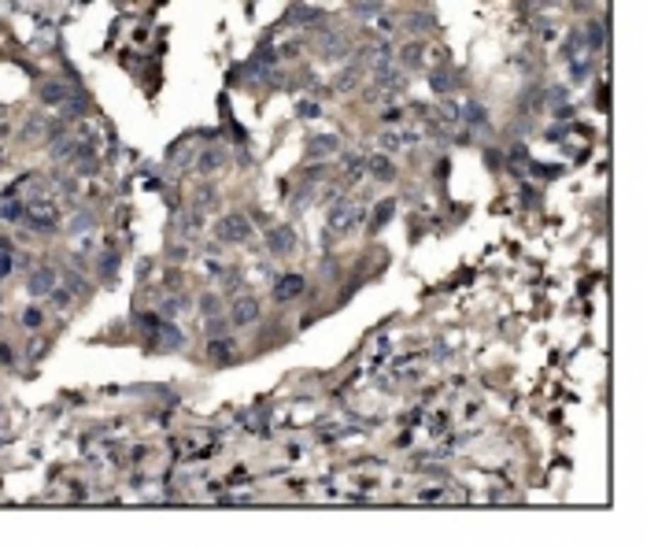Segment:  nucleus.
Here are the masks:
<instances>
[{
	"label": "nucleus",
	"mask_w": 647,
	"mask_h": 548,
	"mask_svg": "<svg viewBox=\"0 0 647 548\" xmlns=\"http://www.w3.org/2000/svg\"><path fill=\"white\" fill-rule=\"evenodd\" d=\"M363 222H366V207L359 200L341 197V200L330 207V215H326V230L341 237V234H351L355 227H363Z\"/></svg>",
	"instance_id": "f257e3e1"
},
{
	"label": "nucleus",
	"mask_w": 647,
	"mask_h": 548,
	"mask_svg": "<svg viewBox=\"0 0 647 548\" xmlns=\"http://www.w3.org/2000/svg\"><path fill=\"white\" fill-rule=\"evenodd\" d=\"M23 222H26L30 230H41V234L56 230V227H59V207H56V200H48V197H34V200H26Z\"/></svg>",
	"instance_id": "f03ea898"
},
{
	"label": "nucleus",
	"mask_w": 647,
	"mask_h": 548,
	"mask_svg": "<svg viewBox=\"0 0 647 548\" xmlns=\"http://www.w3.org/2000/svg\"><path fill=\"white\" fill-rule=\"evenodd\" d=\"M215 237H218V241H248V237H252L248 215H240V212L222 215V219L215 222Z\"/></svg>",
	"instance_id": "7ed1b4c3"
},
{
	"label": "nucleus",
	"mask_w": 647,
	"mask_h": 548,
	"mask_svg": "<svg viewBox=\"0 0 647 548\" xmlns=\"http://www.w3.org/2000/svg\"><path fill=\"white\" fill-rule=\"evenodd\" d=\"M56 285H59V274L52 267H34V270H30V278H26V293L30 297H48Z\"/></svg>",
	"instance_id": "20e7f679"
},
{
	"label": "nucleus",
	"mask_w": 647,
	"mask_h": 548,
	"mask_svg": "<svg viewBox=\"0 0 647 548\" xmlns=\"http://www.w3.org/2000/svg\"><path fill=\"white\" fill-rule=\"evenodd\" d=\"M259 319V300L255 297H237L233 308H230V322L233 326H252Z\"/></svg>",
	"instance_id": "39448f33"
},
{
	"label": "nucleus",
	"mask_w": 647,
	"mask_h": 548,
	"mask_svg": "<svg viewBox=\"0 0 647 548\" xmlns=\"http://www.w3.org/2000/svg\"><path fill=\"white\" fill-rule=\"evenodd\" d=\"M418 141V134L414 130H396V126H388V130H381V137H378V144L385 152H403L407 144H414Z\"/></svg>",
	"instance_id": "423d86ee"
},
{
	"label": "nucleus",
	"mask_w": 647,
	"mask_h": 548,
	"mask_svg": "<svg viewBox=\"0 0 647 548\" xmlns=\"http://www.w3.org/2000/svg\"><path fill=\"white\" fill-rule=\"evenodd\" d=\"M300 293H303V278H300V274H281V278L274 282V300H278V304L293 300Z\"/></svg>",
	"instance_id": "0eeeda50"
},
{
	"label": "nucleus",
	"mask_w": 647,
	"mask_h": 548,
	"mask_svg": "<svg viewBox=\"0 0 647 548\" xmlns=\"http://www.w3.org/2000/svg\"><path fill=\"white\" fill-rule=\"evenodd\" d=\"M337 149H341V137H337V134H315L311 141H307V156H311V159L333 156Z\"/></svg>",
	"instance_id": "6e6552de"
},
{
	"label": "nucleus",
	"mask_w": 647,
	"mask_h": 548,
	"mask_svg": "<svg viewBox=\"0 0 647 548\" xmlns=\"http://www.w3.org/2000/svg\"><path fill=\"white\" fill-rule=\"evenodd\" d=\"M267 249L274 252V256H288L296 249V234L288 230V227H278V230H270V237H267Z\"/></svg>",
	"instance_id": "1a4fd4ad"
},
{
	"label": "nucleus",
	"mask_w": 647,
	"mask_h": 548,
	"mask_svg": "<svg viewBox=\"0 0 647 548\" xmlns=\"http://www.w3.org/2000/svg\"><path fill=\"white\" fill-rule=\"evenodd\" d=\"M392 56H396V52H392V45H388V41H378V45L366 48V59H370V67H374V71L392 67Z\"/></svg>",
	"instance_id": "9d476101"
},
{
	"label": "nucleus",
	"mask_w": 647,
	"mask_h": 548,
	"mask_svg": "<svg viewBox=\"0 0 647 548\" xmlns=\"http://www.w3.org/2000/svg\"><path fill=\"white\" fill-rule=\"evenodd\" d=\"M41 96H45V101H48V104H59L63 111H74V108H78V104L71 101V89H67V86H63V82H48Z\"/></svg>",
	"instance_id": "9b49d317"
},
{
	"label": "nucleus",
	"mask_w": 647,
	"mask_h": 548,
	"mask_svg": "<svg viewBox=\"0 0 647 548\" xmlns=\"http://www.w3.org/2000/svg\"><path fill=\"white\" fill-rule=\"evenodd\" d=\"M366 174H370V178H378V182H392L396 178V167L388 164L385 156H370L366 159Z\"/></svg>",
	"instance_id": "f8f14e48"
},
{
	"label": "nucleus",
	"mask_w": 647,
	"mask_h": 548,
	"mask_svg": "<svg viewBox=\"0 0 647 548\" xmlns=\"http://www.w3.org/2000/svg\"><path fill=\"white\" fill-rule=\"evenodd\" d=\"M459 119L466 126H477V130H484V126H489V111H484L481 104H459Z\"/></svg>",
	"instance_id": "ddd939ff"
},
{
	"label": "nucleus",
	"mask_w": 647,
	"mask_h": 548,
	"mask_svg": "<svg viewBox=\"0 0 647 548\" xmlns=\"http://www.w3.org/2000/svg\"><path fill=\"white\" fill-rule=\"evenodd\" d=\"M156 345H163V348H182V345H185V337H182V330H177L174 322H159Z\"/></svg>",
	"instance_id": "4468645a"
},
{
	"label": "nucleus",
	"mask_w": 647,
	"mask_h": 548,
	"mask_svg": "<svg viewBox=\"0 0 647 548\" xmlns=\"http://www.w3.org/2000/svg\"><path fill=\"white\" fill-rule=\"evenodd\" d=\"M603 41H607V26L603 23H592V26H585V34H581V45H585L588 52H600Z\"/></svg>",
	"instance_id": "2eb2a0df"
},
{
	"label": "nucleus",
	"mask_w": 647,
	"mask_h": 548,
	"mask_svg": "<svg viewBox=\"0 0 647 548\" xmlns=\"http://www.w3.org/2000/svg\"><path fill=\"white\" fill-rule=\"evenodd\" d=\"M207 356H215L218 363H230L233 360V341L230 337H215V341L207 345Z\"/></svg>",
	"instance_id": "dca6fc26"
},
{
	"label": "nucleus",
	"mask_w": 647,
	"mask_h": 548,
	"mask_svg": "<svg viewBox=\"0 0 647 548\" xmlns=\"http://www.w3.org/2000/svg\"><path fill=\"white\" fill-rule=\"evenodd\" d=\"M355 19H378L381 15V0H351Z\"/></svg>",
	"instance_id": "f3484780"
},
{
	"label": "nucleus",
	"mask_w": 647,
	"mask_h": 548,
	"mask_svg": "<svg viewBox=\"0 0 647 548\" xmlns=\"http://www.w3.org/2000/svg\"><path fill=\"white\" fill-rule=\"evenodd\" d=\"M230 326H233L230 319L211 315V319H207V326H204V333H207V341H215V337H226V333H230Z\"/></svg>",
	"instance_id": "a211bd4d"
},
{
	"label": "nucleus",
	"mask_w": 647,
	"mask_h": 548,
	"mask_svg": "<svg viewBox=\"0 0 647 548\" xmlns=\"http://www.w3.org/2000/svg\"><path fill=\"white\" fill-rule=\"evenodd\" d=\"M392 215H396V200H381V204H374V230H381Z\"/></svg>",
	"instance_id": "6ab92c4d"
},
{
	"label": "nucleus",
	"mask_w": 647,
	"mask_h": 548,
	"mask_svg": "<svg viewBox=\"0 0 647 548\" xmlns=\"http://www.w3.org/2000/svg\"><path fill=\"white\" fill-rule=\"evenodd\" d=\"M23 212H26V204H19V200H4V204H0V219H4V222H23Z\"/></svg>",
	"instance_id": "aec40b11"
},
{
	"label": "nucleus",
	"mask_w": 647,
	"mask_h": 548,
	"mask_svg": "<svg viewBox=\"0 0 647 548\" xmlns=\"http://www.w3.org/2000/svg\"><path fill=\"white\" fill-rule=\"evenodd\" d=\"M429 86H433V93L444 96V93H451V78H448L444 71H433V74H429Z\"/></svg>",
	"instance_id": "412c9836"
},
{
	"label": "nucleus",
	"mask_w": 647,
	"mask_h": 548,
	"mask_svg": "<svg viewBox=\"0 0 647 548\" xmlns=\"http://www.w3.org/2000/svg\"><path fill=\"white\" fill-rule=\"evenodd\" d=\"M222 159H226V156H222L218 149H211V152H200V167H204V171H218V167H222Z\"/></svg>",
	"instance_id": "4be33fe9"
},
{
	"label": "nucleus",
	"mask_w": 647,
	"mask_h": 548,
	"mask_svg": "<svg viewBox=\"0 0 647 548\" xmlns=\"http://www.w3.org/2000/svg\"><path fill=\"white\" fill-rule=\"evenodd\" d=\"M400 56H403V63H407V67H418V63H422V45H407Z\"/></svg>",
	"instance_id": "5701e85b"
},
{
	"label": "nucleus",
	"mask_w": 647,
	"mask_h": 548,
	"mask_svg": "<svg viewBox=\"0 0 647 548\" xmlns=\"http://www.w3.org/2000/svg\"><path fill=\"white\" fill-rule=\"evenodd\" d=\"M48 300H52L56 308H71V293H67V289H63V285H56L52 293H48Z\"/></svg>",
	"instance_id": "b1692460"
},
{
	"label": "nucleus",
	"mask_w": 647,
	"mask_h": 548,
	"mask_svg": "<svg viewBox=\"0 0 647 548\" xmlns=\"http://www.w3.org/2000/svg\"><path fill=\"white\" fill-rule=\"evenodd\" d=\"M296 111H300L303 119H318V115H322V108H318L315 101H300V104H296Z\"/></svg>",
	"instance_id": "393cba45"
},
{
	"label": "nucleus",
	"mask_w": 647,
	"mask_h": 548,
	"mask_svg": "<svg viewBox=\"0 0 647 548\" xmlns=\"http://www.w3.org/2000/svg\"><path fill=\"white\" fill-rule=\"evenodd\" d=\"M318 15H322V11H315V8H296V11H293V23H315Z\"/></svg>",
	"instance_id": "a878e982"
},
{
	"label": "nucleus",
	"mask_w": 647,
	"mask_h": 548,
	"mask_svg": "<svg viewBox=\"0 0 647 548\" xmlns=\"http://www.w3.org/2000/svg\"><path fill=\"white\" fill-rule=\"evenodd\" d=\"M23 326H26V330H37V326H41V312H37V308H26V312H23Z\"/></svg>",
	"instance_id": "bb28decb"
},
{
	"label": "nucleus",
	"mask_w": 647,
	"mask_h": 548,
	"mask_svg": "<svg viewBox=\"0 0 647 548\" xmlns=\"http://www.w3.org/2000/svg\"><path fill=\"white\" fill-rule=\"evenodd\" d=\"M11 267H15V263H11V249H0V282H4L8 274H11Z\"/></svg>",
	"instance_id": "cd10ccee"
},
{
	"label": "nucleus",
	"mask_w": 647,
	"mask_h": 548,
	"mask_svg": "<svg viewBox=\"0 0 647 548\" xmlns=\"http://www.w3.org/2000/svg\"><path fill=\"white\" fill-rule=\"evenodd\" d=\"M381 119H385L388 126H400V122H403V108H388V111H385V115H381Z\"/></svg>",
	"instance_id": "c85d7f7f"
},
{
	"label": "nucleus",
	"mask_w": 647,
	"mask_h": 548,
	"mask_svg": "<svg viewBox=\"0 0 647 548\" xmlns=\"http://www.w3.org/2000/svg\"><path fill=\"white\" fill-rule=\"evenodd\" d=\"M182 308H185V300H182V297H167V300H163V312H167V315L182 312Z\"/></svg>",
	"instance_id": "c756f323"
},
{
	"label": "nucleus",
	"mask_w": 647,
	"mask_h": 548,
	"mask_svg": "<svg viewBox=\"0 0 647 548\" xmlns=\"http://www.w3.org/2000/svg\"><path fill=\"white\" fill-rule=\"evenodd\" d=\"M200 308H204V315H218V300H215V297H204Z\"/></svg>",
	"instance_id": "7c9ffc66"
},
{
	"label": "nucleus",
	"mask_w": 647,
	"mask_h": 548,
	"mask_svg": "<svg viewBox=\"0 0 647 548\" xmlns=\"http://www.w3.org/2000/svg\"><path fill=\"white\" fill-rule=\"evenodd\" d=\"M444 496V489H426V493H418V501H441Z\"/></svg>",
	"instance_id": "2f4dec72"
},
{
	"label": "nucleus",
	"mask_w": 647,
	"mask_h": 548,
	"mask_svg": "<svg viewBox=\"0 0 647 548\" xmlns=\"http://www.w3.org/2000/svg\"><path fill=\"white\" fill-rule=\"evenodd\" d=\"M0 119H4V108H0Z\"/></svg>",
	"instance_id": "473e14b6"
}]
</instances>
